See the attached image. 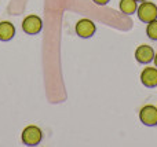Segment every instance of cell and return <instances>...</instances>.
I'll list each match as a JSON object with an SVG mask.
<instances>
[{"label": "cell", "instance_id": "cell-1", "mask_svg": "<svg viewBox=\"0 0 157 147\" xmlns=\"http://www.w3.org/2000/svg\"><path fill=\"white\" fill-rule=\"evenodd\" d=\"M138 18L142 22H150L153 19H157V6L152 2H142L136 8Z\"/></svg>", "mask_w": 157, "mask_h": 147}, {"label": "cell", "instance_id": "cell-2", "mask_svg": "<svg viewBox=\"0 0 157 147\" xmlns=\"http://www.w3.org/2000/svg\"><path fill=\"white\" fill-rule=\"evenodd\" d=\"M41 129L35 125H29L22 131V142L26 146H37L41 142Z\"/></svg>", "mask_w": 157, "mask_h": 147}, {"label": "cell", "instance_id": "cell-3", "mask_svg": "<svg viewBox=\"0 0 157 147\" xmlns=\"http://www.w3.org/2000/svg\"><path fill=\"white\" fill-rule=\"evenodd\" d=\"M139 118H141V123L146 127L157 125V106H153V105L144 106L139 112Z\"/></svg>", "mask_w": 157, "mask_h": 147}, {"label": "cell", "instance_id": "cell-4", "mask_svg": "<svg viewBox=\"0 0 157 147\" xmlns=\"http://www.w3.org/2000/svg\"><path fill=\"white\" fill-rule=\"evenodd\" d=\"M43 28V22L41 18L37 15H29L22 21V29L28 35H37Z\"/></svg>", "mask_w": 157, "mask_h": 147}, {"label": "cell", "instance_id": "cell-5", "mask_svg": "<svg viewBox=\"0 0 157 147\" xmlns=\"http://www.w3.org/2000/svg\"><path fill=\"white\" fill-rule=\"evenodd\" d=\"M95 30H97L95 24L92 21H90V19H86V18L80 19V21L76 24V33H77V36H80V37H83V39L91 37V36L95 33Z\"/></svg>", "mask_w": 157, "mask_h": 147}, {"label": "cell", "instance_id": "cell-6", "mask_svg": "<svg viewBox=\"0 0 157 147\" xmlns=\"http://www.w3.org/2000/svg\"><path fill=\"white\" fill-rule=\"evenodd\" d=\"M155 54H156L155 50L150 46L142 44L135 50V59L139 63H149L155 59Z\"/></svg>", "mask_w": 157, "mask_h": 147}, {"label": "cell", "instance_id": "cell-7", "mask_svg": "<svg viewBox=\"0 0 157 147\" xmlns=\"http://www.w3.org/2000/svg\"><path fill=\"white\" fill-rule=\"evenodd\" d=\"M141 81L145 87H157V68H145L141 73Z\"/></svg>", "mask_w": 157, "mask_h": 147}, {"label": "cell", "instance_id": "cell-8", "mask_svg": "<svg viewBox=\"0 0 157 147\" xmlns=\"http://www.w3.org/2000/svg\"><path fill=\"white\" fill-rule=\"evenodd\" d=\"M15 35V28L11 22L3 21L0 22V40L2 41H8L14 37Z\"/></svg>", "mask_w": 157, "mask_h": 147}, {"label": "cell", "instance_id": "cell-9", "mask_svg": "<svg viewBox=\"0 0 157 147\" xmlns=\"http://www.w3.org/2000/svg\"><path fill=\"white\" fill-rule=\"evenodd\" d=\"M136 8H138L136 0H120V10L125 15H132L134 13H136Z\"/></svg>", "mask_w": 157, "mask_h": 147}, {"label": "cell", "instance_id": "cell-10", "mask_svg": "<svg viewBox=\"0 0 157 147\" xmlns=\"http://www.w3.org/2000/svg\"><path fill=\"white\" fill-rule=\"evenodd\" d=\"M146 35H147V37L152 39V40H157V19H153V21L147 22Z\"/></svg>", "mask_w": 157, "mask_h": 147}, {"label": "cell", "instance_id": "cell-11", "mask_svg": "<svg viewBox=\"0 0 157 147\" xmlns=\"http://www.w3.org/2000/svg\"><path fill=\"white\" fill-rule=\"evenodd\" d=\"M92 2L95 3V4H99V6H103V4H106V3L109 2V0H92Z\"/></svg>", "mask_w": 157, "mask_h": 147}, {"label": "cell", "instance_id": "cell-12", "mask_svg": "<svg viewBox=\"0 0 157 147\" xmlns=\"http://www.w3.org/2000/svg\"><path fill=\"white\" fill-rule=\"evenodd\" d=\"M153 62H155V65H156V68H157V52L155 54V59H153Z\"/></svg>", "mask_w": 157, "mask_h": 147}, {"label": "cell", "instance_id": "cell-13", "mask_svg": "<svg viewBox=\"0 0 157 147\" xmlns=\"http://www.w3.org/2000/svg\"><path fill=\"white\" fill-rule=\"evenodd\" d=\"M138 3H142V2H146V0H136Z\"/></svg>", "mask_w": 157, "mask_h": 147}]
</instances>
